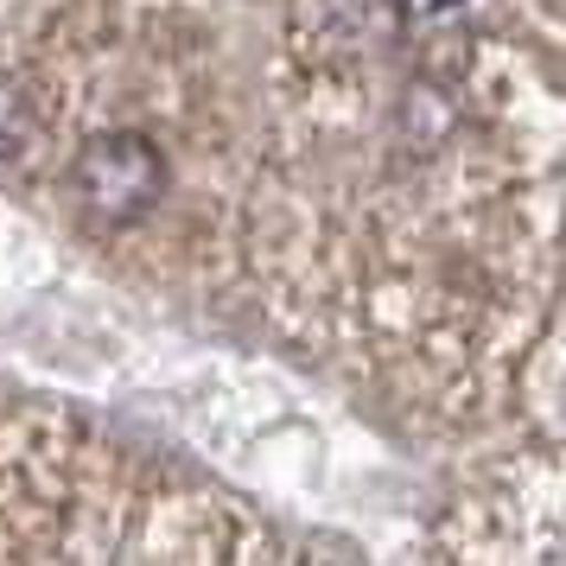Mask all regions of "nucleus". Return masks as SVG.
Here are the masks:
<instances>
[{
    "label": "nucleus",
    "instance_id": "nucleus-1",
    "mask_svg": "<svg viewBox=\"0 0 566 566\" xmlns=\"http://www.w3.org/2000/svg\"><path fill=\"white\" fill-rule=\"evenodd\" d=\"M71 191H77V205L90 210L96 223H108V230L140 223V217L166 198V154L134 128L96 134V140H83L77 159H71Z\"/></svg>",
    "mask_w": 566,
    "mask_h": 566
},
{
    "label": "nucleus",
    "instance_id": "nucleus-2",
    "mask_svg": "<svg viewBox=\"0 0 566 566\" xmlns=\"http://www.w3.org/2000/svg\"><path fill=\"white\" fill-rule=\"evenodd\" d=\"M39 147V108L13 77H0V166H20Z\"/></svg>",
    "mask_w": 566,
    "mask_h": 566
}]
</instances>
